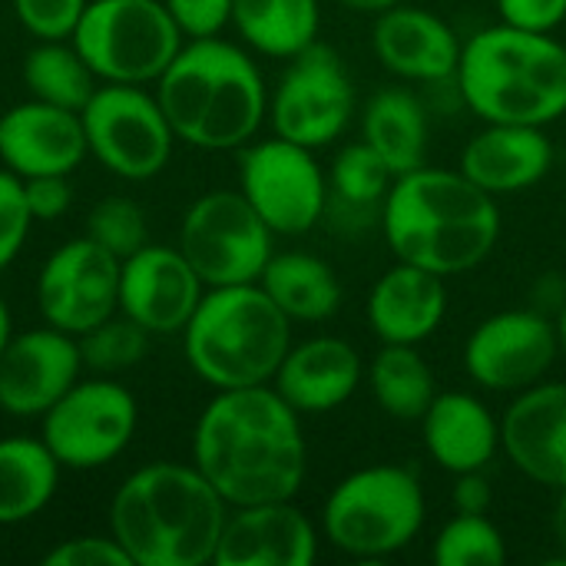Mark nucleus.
Listing matches in <instances>:
<instances>
[{
    "label": "nucleus",
    "instance_id": "19",
    "mask_svg": "<svg viewBox=\"0 0 566 566\" xmlns=\"http://www.w3.org/2000/svg\"><path fill=\"white\" fill-rule=\"evenodd\" d=\"M318 534L292 501L232 507L216 547V566H312Z\"/></svg>",
    "mask_w": 566,
    "mask_h": 566
},
{
    "label": "nucleus",
    "instance_id": "9",
    "mask_svg": "<svg viewBox=\"0 0 566 566\" xmlns=\"http://www.w3.org/2000/svg\"><path fill=\"white\" fill-rule=\"evenodd\" d=\"M272 229L239 189H212L199 196L179 226V252L206 289L259 282L275 255Z\"/></svg>",
    "mask_w": 566,
    "mask_h": 566
},
{
    "label": "nucleus",
    "instance_id": "10",
    "mask_svg": "<svg viewBox=\"0 0 566 566\" xmlns=\"http://www.w3.org/2000/svg\"><path fill=\"white\" fill-rule=\"evenodd\" d=\"M80 119L90 156L126 182L159 176L172 156L176 133L156 93L136 83H99Z\"/></svg>",
    "mask_w": 566,
    "mask_h": 566
},
{
    "label": "nucleus",
    "instance_id": "22",
    "mask_svg": "<svg viewBox=\"0 0 566 566\" xmlns=\"http://www.w3.org/2000/svg\"><path fill=\"white\" fill-rule=\"evenodd\" d=\"M448 315L444 279L398 262L368 292L365 318L381 345H421L428 342Z\"/></svg>",
    "mask_w": 566,
    "mask_h": 566
},
{
    "label": "nucleus",
    "instance_id": "31",
    "mask_svg": "<svg viewBox=\"0 0 566 566\" xmlns=\"http://www.w3.org/2000/svg\"><path fill=\"white\" fill-rule=\"evenodd\" d=\"M23 83L33 99L80 113L96 93L99 80L80 56L73 40H36L23 60Z\"/></svg>",
    "mask_w": 566,
    "mask_h": 566
},
{
    "label": "nucleus",
    "instance_id": "24",
    "mask_svg": "<svg viewBox=\"0 0 566 566\" xmlns=\"http://www.w3.org/2000/svg\"><path fill=\"white\" fill-rule=\"evenodd\" d=\"M554 166V146L544 126L484 123L461 153V172L491 196L537 186Z\"/></svg>",
    "mask_w": 566,
    "mask_h": 566
},
{
    "label": "nucleus",
    "instance_id": "41",
    "mask_svg": "<svg viewBox=\"0 0 566 566\" xmlns=\"http://www.w3.org/2000/svg\"><path fill=\"white\" fill-rule=\"evenodd\" d=\"M497 17L521 30L554 33L566 20V0H497Z\"/></svg>",
    "mask_w": 566,
    "mask_h": 566
},
{
    "label": "nucleus",
    "instance_id": "11",
    "mask_svg": "<svg viewBox=\"0 0 566 566\" xmlns=\"http://www.w3.org/2000/svg\"><path fill=\"white\" fill-rule=\"evenodd\" d=\"M239 192L275 235L312 232L328 206V179L315 149L282 136L239 149Z\"/></svg>",
    "mask_w": 566,
    "mask_h": 566
},
{
    "label": "nucleus",
    "instance_id": "4",
    "mask_svg": "<svg viewBox=\"0 0 566 566\" xmlns=\"http://www.w3.org/2000/svg\"><path fill=\"white\" fill-rule=\"evenodd\" d=\"M156 99L176 139L209 153L242 149L269 116L255 60L222 36L186 40L156 80Z\"/></svg>",
    "mask_w": 566,
    "mask_h": 566
},
{
    "label": "nucleus",
    "instance_id": "33",
    "mask_svg": "<svg viewBox=\"0 0 566 566\" xmlns=\"http://www.w3.org/2000/svg\"><path fill=\"white\" fill-rule=\"evenodd\" d=\"M391 182H395V172L385 166V159L365 139L338 149V156L332 159V169H328V189L335 192L338 202L355 206V209L381 206Z\"/></svg>",
    "mask_w": 566,
    "mask_h": 566
},
{
    "label": "nucleus",
    "instance_id": "36",
    "mask_svg": "<svg viewBox=\"0 0 566 566\" xmlns=\"http://www.w3.org/2000/svg\"><path fill=\"white\" fill-rule=\"evenodd\" d=\"M20 27L36 40H70L90 0H10Z\"/></svg>",
    "mask_w": 566,
    "mask_h": 566
},
{
    "label": "nucleus",
    "instance_id": "27",
    "mask_svg": "<svg viewBox=\"0 0 566 566\" xmlns=\"http://www.w3.org/2000/svg\"><path fill=\"white\" fill-rule=\"evenodd\" d=\"M265 295L289 322H328L342 308V282L335 269L308 252H275L259 275Z\"/></svg>",
    "mask_w": 566,
    "mask_h": 566
},
{
    "label": "nucleus",
    "instance_id": "12",
    "mask_svg": "<svg viewBox=\"0 0 566 566\" xmlns=\"http://www.w3.org/2000/svg\"><path fill=\"white\" fill-rule=\"evenodd\" d=\"M355 116V83L345 60L325 46L312 43L289 60L279 86L269 96V119L275 136L298 143L305 149H322L335 143Z\"/></svg>",
    "mask_w": 566,
    "mask_h": 566
},
{
    "label": "nucleus",
    "instance_id": "8",
    "mask_svg": "<svg viewBox=\"0 0 566 566\" xmlns=\"http://www.w3.org/2000/svg\"><path fill=\"white\" fill-rule=\"evenodd\" d=\"M73 46L99 83H156L186 36L163 0H90Z\"/></svg>",
    "mask_w": 566,
    "mask_h": 566
},
{
    "label": "nucleus",
    "instance_id": "20",
    "mask_svg": "<svg viewBox=\"0 0 566 566\" xmlns=\"http://www.w3.org/2000/svg\"><path fill=\"white\" fill-rule=\"evenodd\" d=\"M501 448L524 478L557 491L566 488L564 381H537L517 391L501 418Z\"/></svg>",
    "mask_w": 566,
    "mask_h": 566
},
{
    "label": "nucleus",
    "instance_id": "5",
    "mask_svg": "<svg viewBox=\"0 0 566 566\" xmlns=\"http://www.w3.org/2000/svg\"><path fill=\"white\" fill-rule=\"evenodd\" d=\"M454 80L484 123L547 126L566 113V46L551 33L484 27L461 46Z\"/></svg>",
    "mask_w": 566,
    "mask_h": 566
},
{
    "label": "nucleus",
    "instance_id": "1",
    "mask_svg": "<svg viewBox=\"0 0 566 566\" xmlns=\"http://www.w3.org/2000/svg\"><path fill=\"white\" fill-rule=\"evenodd\" d=\"M192 464L229 507L292 501L308 471L302 415L272 388H226L202 408Z\"/></svg>",
    "mask_w": 566,
    "mask_h": 566
},
{
    "label": "nucleus",
    "instance_id": "26",
    "mask_svg": "<svg viewBox=\"0 0 566 566\" xmlns=\"http://www.w3.org/2000/svg\"><path fill=\"white\" fill-rule=\"evenodd\" d=\"M428 113L405 86L378 90L361 113V139L395 176L428 166Z\"/></svg>",
    "mask_w": 566,
    "mask_h": 566
},
{
    "label": "nucleus",
    "instance_id": "6",
    "mask_svg": "<svg viewBox=\"0 0 566 566\" xmlns=\"http://www.w3.org/2000/svg\"><path fill=\"white\" fill-rule=\"evenodd\" d=\"M189 368L216 391L272 385L292 348L289 315L259 282L206 289L182 328Z\"/></svg>",
    "mask_w": 566,
    "mask_h": 566
},
{
    "label": "nucleus",
    "instance_id": "18",
    "mask_svg": "<svg viewBox=\"0 0 566 566\" xmlns=\"http://www.w3.org/2000/svg\"><path fill=\"white\" fill-rule=\"evenodd\" d=\"M83 119L73 109L27 99L0 113V163L27 176H70L86 156Z\"/></svg>",
    "mask_w": 566,
    "mask_h": 566
},
{
    "label": "nucleus",
    "instance_id": "46",
    "mask_svg": "<svg viewBox=\"0 0 566 566\" xmlns=\"http://www.w3.org/2000/svg\"><path fill=\"white\" fill-rule=\"evenodd\" d=\"M557 338H560V352L566 355V302L560 308V318H557Z\"/></svg>",
    "mask_w": 566,
    "mask_h": 566
},
{
    "label": "nucleus",
    "instance_id": "44",
    "mask_svg": "<svg viewBox=\"0 0 566 566\" xmlns=\"http://www.w3.org/2000/svg\"><path fill=\"white\" fill-rule=\"evenodd\" d=\"M554 537H557V544L564 547L566 554V488H560V497H557V507H554Z\"/></svg>",
    "mask_w": 566,
    "mask_h": 566
},
{
    "label": "nucleus",
    "instance_id": "40",
    "mask_svg": "<svg viewBox=\"0 0 566 566\" xmlns=\"http://www.w3.org/2000/svg\"><path fill=\"white\" fill-rule=\"evenodd\" d=\"M23 199H27L33 222H53L73 202L70 176H27L23 179Z\"/></svg>",
    "mask_w": 566,
    "mask_h": 566
},
{
    "label": "nucleus",
    "instance_id": "7",
    "mask_svg": "<svg viewBox=\"0 0 566 566\" xmlns=\"http://www.w3.org/2000/svg\"><path fill=\"white\" fill-rule=\"evenodd\" d=\"M424 488L401 464H371L342 478L322 511L328 544L355 560H385L424 527Z\"/></svg>",
    "mask_w": 566,
    "mask_h": 566
},
{
    "label": "nucleus",
    "instance_id": "23",
    "mask_svg": "<svg viewBox=\"0 0 566 566\" xmlns=\"http://www.w3.org/2000/svg\"><path fill=\"white\" fill-rule=\"evenodd\" d=\"M361 358L355 345L335 335H318L302 345H292L282 358L272 388L305 418L328 415L342 408L361 385Z\"/></svg>",
    "mask_w": 566,
    "mask_h": 566
},
{
    "label": "nucleus",
    "instance_id": "42",
    "mask_svg": "<svg viewBox=\"0 0 566 566\" xmlns=\"http://www.w3.org/2000/svg\"><path fill=\"white\" fill-rule=\"evenodd\" d=\"M491 501H494V491H491V481L484 478V471L454 474V488H451L454 514H488Z\"/></svg>",
    "mask_w": 566,
    "mask_h": 566
},
{
    "label": "nucleus",
    "instance_id": "15",
    "mask_svg": "<svg viewBox=\"0 0 566 566\" xmlns=\"http://www.w3.org/2000/svg\"><path fill=\"white\" fill-rule=\"evenodd\" d=\"M557 355V322L531 308H511L484 318L471 332L464 345V368L478 388L517 395L544 381Z\"/></svg>",
    "mask_w": 566,
    "mask_h": 566
},
{
    "label": "nucleus",
    "instance_id": "32",
    "mask_svg": "<svg viewBox=\"0 0 566 566\" xmlns=\"http://www.w3.org/2000/svg\"><path fill=\"white\" fill-rule=\"evenodd\" d=\"M438 566H504L507 541L488 514H454L434 537Z\"/></svg>",
    "mask_w": 566,
    "mask_h": 566
},
{
    "label": "nucleus",
    "instance_id": "45",
    "mask_svg": "<svg viewBox=\"0 0 566 566\" xmlns=\"http://www.w3.org/2000/svg\"><path fill=\"white\" fill-rule=\"evenodd\" d=\"M10 338H13V318H10V308H7V302L0 295V355H3Z\"/></svg>",
    "mask_w": 566,
    "mask_h": 566
},
{
    "label": "nucleus",
    "instance_id": "21",
    "mask_svg": "<svg viewBox=\"0 0 566 566\" xmlns=\"http://www.w3.org/2000/svg\"><path fill=\"white\" fill-rule=\"evenodd\" d=\"M371 46L388 73L411 83H441L458 73L464 43L438 13L398 3L378 13Z\"/></svg>",
    "mask_w": 566,
    "mask_h": 566
},
{
    "label": "nucleus",
    "instance_id": "39",
    "mask_svg": "<svg viewBox=\"0 0 566 566\" xmlns=\"http://www.w3.org/2000/svg\"><path fill=\"white\" fill-rule=\"evenodd\" d=\"M186 40L219 36L232 23V0H163Z\"/></svg>",
    "mask_w": 566,
    "mask_h": 566
},
{
    "label": "nucleus",
    "instance_id": "28",
    "mask_svg": "<svg viewBox=\"0 0 566 566\" xmlns=\"http://www.w3.org/2000/svg\"><path fill=\"white\" fill-rule=\"evenodd\" d=\"M60 461L43 438L0 441V527L33 521L60 488Z\"/></svg>",
    "mask_w": 566,
    "mask_h": 566
},
{
    "label": "nucleus",
    "instance_id": "43",
    "mask_svg": "<svg viewBox=\"0 0 566 566\" xmlns=\"http://www.w3.org/2000/svg\"><path fill=\"white\" fill-rule=\"evenodd\" d=\"M338 3L348 7V10H358V13H385V10H391V7H398L405 0H338Z\"/></svg>",
    "mask_w": 566,
    "mask_h": 566
},
{
    "label": "nucleus",
    "instance_id": "16",
    "mask_svg": "<svg viewBox=\"0 0 566 566\" xmlns=\"http://www.w3.org/2000/svg\"><path fill=\"white\" fill-rule=\"evenodd\" d=\"M83 371L76 335L53 325L13 335L0 355V411L10 418H43Z\"/></svg>",
    "mask_w": 566,
    "mask_h": 566
},
{
    "label": "nucleus",
    "instance_id": "2",
    "mask_svg": "<svg viewBox=\"0 0 566 566\" xmlns=\"http://www.w3.org/2000/svg\"><path fill=\"white\" fill-rule=\"evenodd\" d=\"M381 232L398 262L441 279L478 269L501 239V209L461 169L395 176L381 202Z\"/></svg>",
    "mask_w": 566,
    "mask_h": 566
},
{
    "label": "nucleus",
    "instance_id": "17",
    "mask_svg": "<svg viewBox=\"0 0 566 566\" xmlns=\"http://www.w3.org/2000/svg\"><path fill=\"white\" fill-rule=\"evenodd\" d=\"M206 285L186 255L169 245H143L119 262V312L149 335H182Z\"/></svg>",
    "mask_w": 566,
    "mask_h": 566
},
{
    "label": "nucleus",
    "instance_id": "35",
    "mask_svg": "<svg viewBox=\"0 0 566 566\" xmlns=\"http://www.w3.org/2000/svg\"><path fill=\"white\" fill-rule=\"evenodd\" d=\"M86 235L103 245L106 252H113L119 262L129 259L133 252H139L143 245H149V229H146V216L133 199L123 196H109L99 199L90 216H86Z\"/></svg>",
    "mask_w": 566,
    "mask_h": 566
},
{
    "label": "nucleus",
    "instance_id": "25",
    "mask_svg": "<svg viewBox=\"0 0 566 566\" xmlns=\"http://www.w3.org/2000/svg\"><path fill=\"white\" fill-rule=\"evenodd\" d=\"M424 451L448 474L484 471L501 448V421L468 391H444L421 418Z\"/></svg>",
    "mask_w": 566,
    "mask_h": 566
},
{
    "label": "nucleus",
    "instance_id": "3",
    "mask_svg": "<svg viewBox=\"0 0 566 566\" xmlns=\"http://www.w3.org/2000/svg\"><path fill=\"white\" fill-rule=\"evenodd\" d=\"M229 517L196 464L156 461L133 471L109 501V534L133 566H206Z\"/></svg>",
    "mask_w": 566,
    "mask_h": 566
},
{
    "label": "nucleus",
    "instance_id": "34",
    "mask_svg": "<svg viewBox=\"0 0 566 566\" xmlns=\"http://www.w3.org/2000/svg\"><path fill=\"white\" fill-rule=\"evenodd\" d=\"M76 342H80L83 368H93L99 375H116V371H126L143 361V355L149 348V332L143 325H136L129 315L116 312L106 322H99L96 328L83 332Z\"/></svg>",
    "mask_w": 566,
    "mask_h": 566
},
{
    "label": "nucleus",
    "instance_id": "30",
    "mask_svg": "<svg viewBox=\"0 0 566 566\" xmlns=\"http://www.w3.org/2000/svg\"><path fill=\"white\" fill-rule=\"evenodd\" d=\"M368 388L381 411L398 421H421L438 398L434 371L418 345H381L368 365Z\"/></svg>",
    "mask_w": 566,
    "mask_h": 566
},
{
    "label": "nucleus",
    "instance_id": "29",
    "mask_svg": "<svg viewBox=\"0 0 566 566\" xmlns=\"http://www.w3.org/2000/svg\"><path fill=\"white\" fill-rule=\"evenodd\" d=\"M232 27L262 56L292 60L318 43V0H232Z\"/></svg>",
    "mask_w": 566,
    "mask_h": 566
},
{
    "label": "nucleus",
    "instance_id": "14",
    "mask_svg": "<svg viewBox=\"0 0 566 566\" xmlns=\"http://www.w3.org/2000/svg\"><path fill=\"white\" fill-rule=\"evenodd\" d=\"M36 308L46 325L80 338L119 312V259L90 235L63 242L36 275Z\"/></svg>",
    "mask_w": 566,
    "mask_h": 566
},
{
    "label": "nucleus",
    "instance_id": "13",
    "mask_svg": "<svg viewBox=\"0 0 566 566\" xmlns=\"http://www.w3.org/2000/svg\"><path fill=\"white\" fill-rule=\"evenodd\" d=\"M43 444L66 471H96L116 461L139 424V408L119 381H76L43 418Z\"/></svg>",
    "mask_w": 566,
    "mask_h": 566
},
{
    "label": "nucleus",
    "instance_id": "37",
    "mask_svg": "<svg viewBox=\"0 0 566 566\" xmlns=\"http://www.w3.org/2000/svg\"><path fill=\"white\" fill-rule=\"evenodd\" d=\"M30 226H33V216L23 199V179L3 166L0 169V272L20 255L30 235Z\"/></svg>",
    "mask_w": 566,
    "mask_h": 566
},
{
    "label": "nucleus",
    "instance_id": "38",
    "mask_svg": "<svg viewBox=\"0 0 566 566\" xmlns=\"http://www.w3.org/2000/svg\"><path fill=\"white\" fill-rule=\"evenodd\" d=\"M46 566H133V560L126 557V551L116 544V537H70L60 541L53 551L43 554Z\"/></svg>",
    "mask_w": 566,
    "mask_h": 566
}]
</instances>
